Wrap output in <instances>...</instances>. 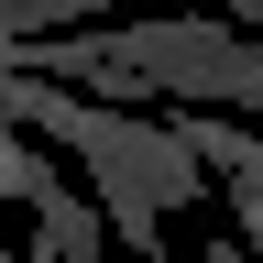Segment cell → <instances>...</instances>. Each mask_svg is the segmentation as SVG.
Instances as JSON below:
<instances>
[{"instance_id": "2", "label": "cell", "mask_w": 263, "mask_h": 263, "mask_svg": "<svg viewBox=\"0 0 263 263\" xmlns=\"http://www.w3.org/2000/svg\"><path fill=\"white\" fill-rule=\"evenodd\" d=\"M88 44L110 55L121 77H143V99L241 110V121H252V99H263V55H252V33H230V22H197V11H143V22H110V33H88Z\"/></svg>"}, {"instance_id": "7", "label": "cell", "mask_w": 263, "mask_h": 263, "mask_svg": "<svg viewBox=\"0 0 263 263\" xmlns=\"http://www.w3.org/2000/svg\"><path fill=\"white\" fill-rule=\"evenodd\" d=\"M22 263H55V252H44V241H33V252H22Z\"/></svg>"}, {"instance_id": "3", "label": "cell", "mask_w": 263, "mask_h": 263, "mask_svg": "<svg viewBox=\"0 0 263 263\" xmlns=\"http://www.w3.org/2000/svg\"><path fill=\"white\" fill-rule=\"evenodd\" d=\"M154 121H164V143L197 164V186L230 197V241H252V230H263V186H252L263 154H252V121H241V110H186V99H164Z\"/></svg>"}, {"instance_id": "4", "label": "cell", "mask_w": 263, "mask_h": 263, "mask_svg": "<svg viewBox=\"0 0 263 263\" xmlns=\"http://www.w3.org/2000/svg\"><path fill=\"white\" fill-rule=\"evenodd\" d=\"M11 197L33 209V230H44V252H55V263H99V252H110V219L88 209V186H66V176H55L33 143H22V176H11Z\"/></svg>"}, {"instance_id": "1", "label": "cell", "mask_w": 263, "mask_h": 263, "mask_svg": "<svg viewBox=\"0 0 263 263\" xmlns=\"http://www.w3.org/2000/svg\"><path fill=\"white\" fill-rule=\"evenodd\" d=\"M0 121H11V132H44V143L77 154V164H88V209L110 219V241H121V252H143V263H154L164 209H186V197H197V164L164 143V121H154V110L66 99V88L11 77V66H0Z\"/></svg>"}, {"instance_id": "5", "label": "cell", "mask_w": 263, "mask_h": 263, "mask_svg": "<svg viewBox=\"0 0 263 263\" xmlns=\"http://www.w3.org/2000/svg\"><path fill=\"white\" fill-rule=\"evenodd\" d=\"M22 143H33V132H11V121H0V209H11V176H22Z\"/></svg>"}, {"instance_id": "6", "label": "cell", "mask_w": 263, "mask_h": 263, "mask_svg": "<svg viewBox=\"0 0 263 263\" xmlns=\"http://www.w3.org/2000/svg\"><path fill=\"white\" fill-rule=\"evenodd\" d=\"M186 263H241V241H209V252H186Z\"/></svg>"}, {"instance_id": "8", "label": "cell", "mask_w": 263, "mask_h": 263, "mask_svg": "<svg viewBox=\"0 0 263 263\" xmlns=\"http://www.w3.org/2000/svg\"><path fill=\"white\" fill-rule=\"evenodd\" d=\"M0 263H11V252H0Z\"/></svg>"}]
</instances>
